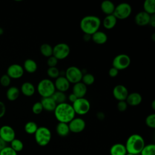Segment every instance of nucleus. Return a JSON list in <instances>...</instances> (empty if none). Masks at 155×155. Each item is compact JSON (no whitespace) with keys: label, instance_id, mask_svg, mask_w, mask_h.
Instances as JSON below:
<instances>
[{"label":"nucleus","instance_id":"obj_1","mask_svg":"<svg viewBox=\"0 0 155 155\" xmlns=\"http://www.w3.org/2000/svg\"><path fill=\"white\" fill-rule=\"evenodd\" d=\"M56 119L59 122L68 124L75 117V113L72 105L67 102L58 104L54 110Z\"/></svg>","mask_w":155,"mask_h":155},{"label":"nucleus","instance_id":"obj_2","mask_svg":"<svg viewBox=\"0 0 155 155\" xmlns=\"http://www.w3.org/2000/svg\"><path fill=\"white\" fill-rule=\"evenodd\" d=\"M101 24V19L94 15H87L80 21V28L84 34L92 35L97 31Z\"/></svg>","mask_w":155,"mask_h":155},{"label":"nucleus","instance_id":"obj_3","mask_svg":"<svg viewBox=\"0 0 155 155\" xmlns=\"http://www.w3.org/2000/svg\"><path fill=\"white\" fill-rule=\"evenodd\" d=\"M145 146L143 138L138 134L130 135L125 145L127 153L137 155L140 154Z\"/></svg>","mask_w":155,"mask_h":155},{"label":"nucleus","instance_id":"obj_4","mask_svg":"<svg viewBox=\"0 0 155 155\" xmlns=\"http://www.w3.org/2000/svg\"><path fill=\"white\" fill-rule=\"evenodd\" d=\"M37 91L42 98L51 97L56 91L54 82L49 79H42L37 85Z\"/></svg>","mask_w":155,"mask_h":155},{"label":"nucleus","instance_id":"obj_5","mask_svg":"<svg viewBox=\"0 0 155 155\" xmlns=\"http://www.w3.org/2000/svg\"><path fill=\"white\" fill-rule=\"evenodd\" d=\"M34 134L36 142L41 147H44L48 145L51 138L50 130L45 127H38Z\"/></svg>","mask_w":155,"mask_h":155},{"label":"nucleus","instance_id":"obj_6","mask_svg":"<svg viewBox=\"0 0 155 155\" xmlns=\"http://www.w3.org/2000/svg\"><path fill=\"white\" fill-rule=\"evenodd\" d=\"M71 105L75 114L79 115H85L88 113L90 110V103L89 101L85 97L78 98Z\"/></svg>","mask_w":155,"mask_h":155},{"label":"nucleus","instance_id":"obj_7","mask_svg":"<svg viewBox=\"0 0 155 155\" xmlns=\"http://www.w3.org/2000/svg\"><path fill=\"white\" fill-rule=\"evenodd\" d=\"M131 12V5L127 2H122L115 6L113 15L117 19H125L130 16Z\"/></svg>","mask_w":155,"mask_h":155},{"label":"nucleus","instance_id":"obj_8","mask_svg":"<svg viewBox=\"0 0 155 155\" xmlns=\"http://www.w3.org/2000/svg\"><path fill=\"white\" fill-rule=\"evenodd\" d=\"M83 76V72L76 66H70L68 67L65 72V77L68 81L70 84H76L81 82Z\"/></svg>","mask_w":155,"mask_h":155},{"label":"nucleus","instance_id":"obj_9","mask_svg":"<svg viewBox=\"0 0 155 155\" xmlns=\"http://www.w3.org/2000/svg\"><path fill=\"white\" fill-rule=\"evenodd\" d=\"M131 64V58L126 54H119L116 56L112 62L113 67L117 70H123L127 68Z\"/></svg>","mask_w":155,"mask_h":155},{"label":"nucleus","instance_id":"obj_10","mask_svg":"<svg viewBox=\"0 0 155 155\" xmlns=\"http://www.w3.org/2000/svg\"><path fill=\"white\" fill-rule=\"evenodd\" d=\"M70 53L69 45L66 43H59L53 48V56L58 61L67 58Z\"/></svg>","mask_w":155,"mask_h":155},{"label":"nucleus","instance_id":"obj_11","mask_svg":"<svg viewBox=\"0 0 155 155\" xmlns=\"http://www.w3.org/2000/svg\"><path fill=\"white\" fill-rule=\"evenodd\" d=\"M0 137L6 143H10L15 139V131L9 125H3L0 128Z\"/></svg>","mask_w":155,"mask_h":155},{"label":"nucleus","instance_id":"obj_12","mask_svg":"<svg viewBox=\"0 0 155 155\" xmlns=\"http://www.w3.org/2000/svg\"><path fill=\"white\" fill-rule=\"evenodd\" d=\"M70 131L74 133H79L84 131L85 128V122L81 117H74L68 124Z\"/></svg>","mask_w":155,"mask_h":155},{"label":"nucleus","instance_id":"obj_13","mask_svg":"<svg viewBox=\"0 0 155 155\" xmlns=\"http://www.w3.org/2000/svg\"><path fill=\"white\" fill-rule=\"evenodd\" d=\"M24 73L23 67L18 64H13L10 65L7 70V74L11 79H19L21 78Z\"/></svg>","mask_w":155,"mask_h":155},{"label":"nucleus","instance_id":"obj_14","mask_svg":"<svg viewBox=\"0 0 155 155\" xmlns=\"http://www.w3.org/2000/svg\"><path fill=\"white\" fill-rule=\"evenodd\" d=\"M128 94V89L123 85L119 84L113 88V95L114 97L118 101H125Z\"/></svg>","mask_w":155,"mask_h":155},{"label":"nucleus","instance_id":"obj_15","mask_svg":"<svg viewBox=\"0 0 155 155\" xmlns=\"http://www.w3.org/2000/svg\"><path fill=\"white\" fill-rule=\"evenodd\" d=\"M54 85L56 90L64 93L69 89L70 84L65 76H59L56 79Z\"/></svg>","mask_w":155,"mask_h":155},{"label":"nucleus","instance_id":"obj_16","mask_svg":"<svg viewBox=\"0 0 155 155\" xmlns=\"http://www.w3.org/2000/svg\"><path fill=\"white\" fill-rule=\"evenodd\" d=\"M150 16L149 14L142 11L137 13L134 17L135 23L139 26H146L149 24Z\"/></svg>","mask_w":155,"mask_h":155},{"label":"nucleus","instance_id":"obj_17","mask_svg":"<svg viewBox=\"0 0 155 155\" xmlns=\"http://www.w3.org/2000/svg\"><path fill=\"white\" fill-rule=\"evenodd\" d=\"M72 91V93H73L78 98L84 97L87 93V87L82 82H79L74 84Z\"/></svg>","mask_w":155,"mask_h":155},{"label":"nucleus","instance_id":"obj_18","mask_svg":"<svg viewBox=\"0 0 155 155\" xmlns=\"http://www.w3.org/2000/svg\"><path fill=\"white\" fill-rule=\"evenodd\" d=\"M142 101L141 94L137 92H133L128 94L125 101L128 105L131 106L139 105Z\"/></svg>","mask_w":155,"mask_h":155},{"label":"nucleus","instance_id":"obj_19","mask_svg":"<svg viewBox=\"0 0 155 155\" xmlns=\"http://www.w3.org/2000/svg\"><path fill=\"white\" fill-rule=\"evenodd\" d=\"M41 103L42 105L43 110L47 111H54L57 104L51 97H44L42 99Z\"/></svg>","mask_w":155,"mask_h":155},{"label":"nucleus","instance_id":"obj_20","mask_svg":"<svg viewBox=\"0 0 155 155\" xmlns=\"http://www.w3.org/2000/svg\"><path fill=\"white\" fill-rule=\"evenodd\" d=\"M91 39L95 44L98 45H102L106 43L108 39V37L105 33L98 30L91 35Z\"/></svg>","mask_w":155,"mask_h":155},{"label":"nucleus","instance_id":"obj_21","mask_svg":"<svg viewBox=\"0 0 155 155\" xmlns=\"http://www.w3.org/2000/svg\"><path fill=\"white\" fill-rule=\"evenodd\" d=\"M115 8V5L110 0H104L101 4V9L106 15H113Z\"/></svg>","mask_w":155,"mask_h":155},{"label":"nucleus","instance_id":"obj_22","mask_svg":"<svg viewBox=\"0 0 155 155\" xmlns=\"http://www.w3.org/2000/svg\"><path fill=\"white\" fill-rule=\"evenodd\" d=\"M110 155H126L127 153L125 145L116 143L113 145L110 150Z\"/></svg>","mask_w":155,"mask_h":155},{"label":"nucleus","instance_id":"obj_23","mask_svg":"<svg viewBox=\"0 0 155 155\" xmlns=\"http://www.w3.org/2000/svg\"><path fill=\"white\" fill-rule=\"evenodd\" d=\"M22 93L25 96H31L35 93V87L33 84L30 82H24L21 87Z\"/></svg>","mask_w":155,"mask_h":155},{"label":"nucleus","instance_id":"obj_24","mask_svg":"<svg viewBox=\"0 0 155 155\" xmlns=\"http://www.w3.org/2000/svg\"><path fill=\"white\" fill-rule=\"evenodd\" d=\"M117 19L113 15H106V16L104 18L102 24L103 26L108 30H110L113 28L117 23Z\"/></svg>","mask_w":155,"mask_h":155},{"label":"nucleus","instance_id":"obj_25","mask_svg":"<svg viewBox=\"0 0 155 155\" xmlns=\"http://www.w3.org/2000/svg\"><path fill=\"white\" fill-rule=\"evenodd\" d=\"M22 67L27 72L29 73H33L37 70L38 65L34 60L31 59H27L24 61V66Z\"/></svg>","mask_w":155,"mask_h":155},{"label":"nucleus","instance_id":"obj_26","mask_svg":"<svg viewBox=\"0 0 155 155\" xmlns=\"http://www.w3.org/2000/svg\"><path fill=\"white\" fill-rule=\"evenodd\" d=\"M56 131L57 134L61 137H65L67 136L70 132L68 124L63 122H59L57 124Z\"/></svg>","mask_w":155,"mask_h":155},{"label":"nucleus","instance_id":"obj_27","mask_svg":"<svg viewBox=\"0 0 155 155\" xmlns=\"http://www.w3.org/2000/svg\"><path fill=\"white\" fill-rule=\"evenodd\" d=\"M19 90L16 87L13 86L9 87L6 91V97L8 100L14 101L16 100L19 96Z\"/></svg>","mask_w":155,"mask_h":155},{"label":"nucleus","instance_id":"obj_28","mask_svg":"<svg viewBox=\"0 0 155 155\" xmlns=\"http://www.w3.org/2000/svg\"><path fill=\"white\" fill-rule=\"evenodd\" d=\"M143 12L150 15L155 13V1L154 0H145L143 4Z\"/></svg>","mask_w":155,"mask_h":155},{"label":"nucleus","instance_id":"obj_29","mask_svg":"<svg viewBox=\"0 0 155 155\" xmlns=\"http://www.w3.org/2000/svg\"><path fill=\"white\" fill-rule=\"evenodd\" d=\"M51 97L53 98V99L54 101L57 105L65 102L67 99V96L65 93L57 90L55 91V92L53 94V95Z\"/></svg>","mask_w":155,"mask_h":155},{"label":"nucleus","instance_id":"obj_30","mask_svg":"<svg viewBox=\"0 0 155 155\" xmlns=\"http://www.w3.org/2000/svg\"><path fill=\"white\" fill-rule=\"evenodd\" d=\"M40 52L44 56L49 58L53 55V47L49 44H42L40 47Z\"/></svg>","mask_w":155,"mask_h":155},{"label":"nucleus","instance_id":"obj_31","mask_svg":"<svg viewBox=\"0 0 155 155\" xmlns=\"http://www.w3.org/2000/svg\"><path fill=\"white\" fill-rule=\"evenodd\" d=\"M38 128V127L37 124L33 121H29L27 122L24 126V130L28 134H35Z\"/></svg>","mask_w":155,"mask_h":155},{"label":"nucleus","instance_id":"obj_32","mask_svg":"<svg viewBox=\"0 0 155 155\" xmlns=\"http://www.w3.org/2000/svg\"><path fill=\"white\" fill-rule=\"evenodd\" d=\"M10 147L17 153L22 150L24 148V144L21 140L15 138L10 142Z\"/></svg>","mask_w":155,"mask_h":155},{"label":"nucleus","instance_id":"obj_33","mask_svg":"<svg viewBox=\"0 0 155 155\" xmlns=\"http://www.w3.org/2000/svg\"><path fill=\"white\" fill-rule=\"evenodd\" d=\"M140 154L141 155H155V145L150 143L145 145Z\"/></svg>","mask_w":155,"mask_h":155},{"label":"nucleus","instance_id":"obj_34","mask_svg":"<svg viewBox=\"0 0 155 155\" xmlns=\"http://www.w3.org/2000/svg\"><path fill=\"white\" fill-rule=\"evenodd\" d=\"M94 81H95L94 76L91 73H87L83 74L81 82L83 84H84L86 86H87V85H92L94 82Z\"/></svg>","mask_w":155,"mask_h":155},{"label":"nucleus","instance_id":"obj_35","mask_svg":"<svg viewBox=\"0 0 155 155\" xmlns=\"http://www.w3.org/2000/svg\"><path fill=\"white\" fill-rule=\"evenodd\" d=\"M47 74L50 78L56 79L60 76V71L56 67H48L47 70Z\"/></svg>","mask_w":155,"mask_h":155},{"label":"nucleus","instance_id":"obj_36","mask_svg":"<svg viewBox=\"0 0 155 155\" xmlns=\"http://www.w3.org/2000/svg\"><path fill=\"white\" fill-rule=\"evenodd\" d=\"M145 124L148 127L151 128H155V114L153 113L147 116L145 119Z\"/></svg>","mask_w":155,"mask_h":155},{"label":"nucleus","instance_id":"obj_37","mask_svg":"<svg viewBox=\"0 0 155 155\" xmlns=\"http://www.w3.org/2000/svg\"><path fill=\"white\" fill-rule=\"evenodd\" d=\"M43 111V107L41 102H35L32 106V112L35 114H39Z\"/></svg>","mask_w":155,"mask_h":155},{"label":"nucleus","instance_id":"obj_38","mask_svg":"<svg viewBox=\"0 0 155 155\" xmlns=\"http://www.w3.org/2000/svg\"><path fill=\"white\" fill-rule=\"evenodd\" d=\"M0 155H18L17 153L15 151L10 147L6 146L2 148L0 152Z\"/></svg>","mask_w":155,"mask_h":155},{"label":"nucleus","instance_id":"obj_39","mask_svg":"<svg viewBox=\"0 0 155 155\" xmlns=\"http://www.w3.org/2000/svg\"><path fill=\"white\" fill-rule=\"evenodd\" d=\"M11 82V78L7 74L2 75L0 78V84L3 87H8Z\"/></svg>","mask_w":155,"mask_h":155},{"label":"nucleus","instance_id":"obj_40","mask_svg":"<svg viewBox=\"0 0 155 155\" xmlns=\"http://www.w3.org/2000/svg\"><path fill=\"white\" fill-rule=\"evenodd\" d=\"M58 62V60L52 55L50 57L48 58L47 61V64L48 67H54L56 66Z\"/></svg>","mask_w":155,"mask_h":155},{"label":"nucleus","instance_id":"obj_41","mask_svg":"<svg viewBox=\"0 0 155 155\" xmlns=\"http://www.w3.org/2000/svg\"><path fill=\"white\" fill-rule=\"evenodd\" d=\"M127 107H128V104L125 101H118L117 104V110L120 112L125 111L127 109Z\"/></svg>","mask_w":155,"mask_h":155},{"label":"nucleus","instance_id":"obj_42","mask_svg":"<svg viewBox=\"0 0 155 155\" xmlns=\"http://www.w3.org/2000/svg\"><path fill=\"white\" fill-rule=\"evenodd\" d=\"M118 73H119V70H117V69H116L113 67L110 68L108 71V74L111 78H115L116 76H117Z\"/></svg>","mask_w":155,"mask_h":155},{"label":"nucleus","instance_id":"obj_43","mask_svg":"<svg viewBox=\"0 0 155 155\" xmlns=\"http://www.w3.org/2000/svg\"><path fill=\"white\" fill-rule=\"evenodd\" d=\"M6 107L4 103L2 101H0V118H2L5 114Z\"/></svg>","mask_w":155,"mask_h":155},{"label":"nucleus","instance_id":"obj_44","mask_svg":"<svg viewBox=\"0 0 155 155\" xmlns=\"http://www.w3.org/2000/svg\"><path fill=\"white\" fill-rule=\"evenodd\" d=\"M149 24H150L152 27H155V15H154V14L151 15Z\"/></svg>","mask_w":155,"mask_h":155},{"label":"nucleus","instance_id":"obj_45","mask_svg":"<svg viewBox=\"0 0 155 155\" xmlns=\"http://www.w3.org/2000/svg\"><path fill=\"white\" fill-rule=\"evenodd\" d=\"M68 98L69 101L71 102L72 104L78 99V97H77L73 93L70 94L69 96H68Z\"/></svg>","mask_w":155,"mask_h":155},{"label":"nucleus","instance_id":"obj_46","mask_svg":"<svg viewBox=\"0 0 155 155\" xmlns=\"http://www.w3.org/2000/svg\"><path fill=\"white\" fill-rule=\"evenodd\" d=\"M91 39V35L88 34H84L83 35V39L85 41H89Z\"/></svg>","mask_w":155,"mask_h":155},{"label":"nucleus","instance_id":"obj_47","mask_svg":"<svg viewBox=\"0 0 155 155\" xmlns=\"http://www.w3.org/2000/svg\"><path fill=\"white\" fill-rule=\"evenodd\" d=\"M97 116V117L99 119H101V120H102L104 117H105V115L104 114V113L101 112V111H99L96 114Z\"/></svg>","mask_w":155,"mask_h":155},{"label":"nucleus","instance_id":"obj_48","mask_svg":"<svg viewBox=\"0 0 155 155\" xmlns=\"http://www.w3.org/2000/svg\"><path fill=\"white\" fill-rule=\"evenodd\" d=\"M7 143L5 142L1 137H0V148H1L2 149L4 148V147H5L7 145H6Z\"/></svg>","mask_w":155,"mask_h":155},{"label":"nucleus","instance_id":"obj_49","mask_svg":"<svg viewBox=\"0 0 155 155\" xmlns=\"http://www.w3.org/2000/svg\"><path fill=\"white\" fill-rule=\"evenodd\" d=\"M151 108H153V110H155V100L153 101L151 103Z\"/></svg>","mask_w":155,"mask_h":155},{"label":"nucleus","instance_id":"obj_50","mask_svg":"<svg viewBox=\"0 0 155 155\" xmlns=\"http://www.w3.org/2000/svg\"><path fill=\"white\" fill-rule=\"evenodd\" d=\"M3 33H4L3 29L1 27H0V35H2L3 34Z\"/></svg>","mask_w":155,"mask_h":155},{"label":"nucleus","instance_id":"obj_51","mask_svg":"<svg viewBox=\"0 0 155 155\" xmlns=\"http://www.w3.org/2000/svg\"><path fill=\"white\" fill-rule=\"evenodd\" d=\"M126 155H134V154H130V153H127Z\"/></svg>","mask_w":155,"mask_h":155},{"label":"nucleus","instance_id":"obj_52","mask_svg":"<svg viewBox=\"0 0 155 155\" xmlns=\"http://www.w3.org/2000/svg\"><path fill=\"white\" fill-rule=\"evenodd\" d=\"M1 150H2V148H0V152H1Z\"/></svg>","mask_w":155,"mask_h":155}]
</instances>
